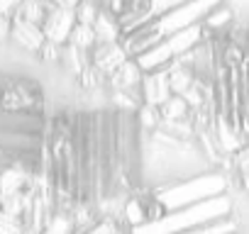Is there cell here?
Masks as SVG:
<instances>
[{"label":"cell","instance_id":"1","mask_svg":"<svg viewBox=\"0 0 249 234\" xmlns=\"http://www.w3.org/2000/svg\"><path fill=\"white\" fill-rule=\"evenodd\" d=\"M147 125L135 105L52 110L39 185L47 205L83 227L112 219L147 181Z\"/></svg>","mask_w":249,"mask_h":234},{"label":"cell","instance_id":"2","mask_svg":"<svg viewBox=\"0 0 249 234\" xmlns=\"http://www.w3.org/2000/svg\"><path fill=\"white\" fill-rule=\"evenodd\" d=\"M232 22L227 0H105L93 22V64L147 110L171 100V81L188 76L208 37Z\"/></svg>","mask_w":249,"mask_h":234},{"label":"cell","instance_id":"3","mask_svg":"<svg viewBox=\"0 0 249 234\" xmlns=\"http://www.w3.org/2000/svg\"><path fill=\"white\" fill-rule=\"evenodd\" d=\"M193 120L222 161L249 178V25L208 37L196 61Z\"/></svg>","mask_w":249,"mask_h":234},{"label":"cell","instance_id":"4","mask_svg":"<svg viewBox=\"0 0 249 234\" xmlns=\"http://www.w3.org/2000/svg\"><path fill=\"white\" fill-rule=\"evenodd\" d=\"M100 227L105 234H239L232 183L222 168L144 181Z\"/></svg>","mask_w":249,"mask_h":234},{"label":"cell","instance_id":"5","mask_svg":"<svg viewBox=\"0 0 249 234\" xmlns=\"http://www.w3.org/2000/svg\"><path fill=\"white\" fill-rule=\"evenodd\" d=\"M49 115L52 105L42 81L0 68V173L39 176Z\"/></svg>","mask_w":249,"mask_h":234},{"label":"cell","instance_id":"6","mask_svg":"<svg viewBox=\"0 0 249 234\" xmlns=\"http://www.w3.org/2000/svg\"><path fill=\"white\" fill-rule=\"evenodd\" d=\"M39 3H47L59 10H71V13H76V22L93 25L105 0H39Z\"/></svg>","mask_w":249,"mask_h":234},{"label":"cell","instance_id":"7","mask_svg":"<svg viewBox=\"0 0 249 234\" xmlns=\"http://www.w3.org/2000/svg\"><path fill=\"white\" fill-rule=\"evenodd\" d=\"M20 3H22V0H0V13H3V15H5V13H10V10L15 13Z\"/></svg>","mask_w":249,"mask_h":234}]
</instances>
